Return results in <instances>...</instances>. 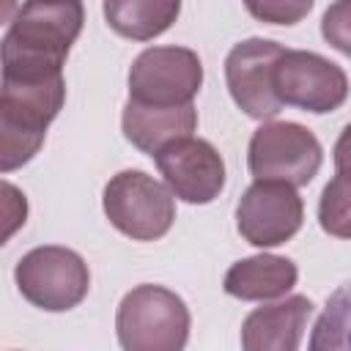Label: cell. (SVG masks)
<instances>
[{"mask_svg":"<svg viewBox=\"0 0 351 351\" xmlns=\"http://www.w3.org/2000/svg\"><path fill=\"white\" fill-rule=\"evenodd\" d=\"M104 22L129 41H151L173 27L181 0H104Z\"/></svg>","mask_w":351,"mask_h":351,"instance_id":"9a60e30c","label":"cell"},{"mask_svg":"<svg viewBox=\"0 0 351 351\" xmlns=\"http://www.w3.org/2000/svg\"><path fill=\"white\" fill-rule=\"evenodd\" d=\"M66 101L63 74L5 77L0 88V170L11 173L27 165L44 145L47 126Z\"/></svg>","mask_w":351,"mask_h":351,"instance_id":"7a4b0ae2","label":"cell"},{"mask_svg":"<svg viewBox=\"0 0 351 351\" xmlns=\"http://www.w3.org/2000/svg\"><path fill=\"white\" fill-rule=\"evenodd\" d=\"M19 293L38 310L66 313L77 307L90 288V271L80 252L44 244L25 252L14 269Z\"/></svg>","mask_w":351,"mask_h":351,"instance_id":"8992f818","label":"cell"},{"mask_svg":"<svg viewBox=\"0 0 351 351\" xmlns=\"http://www.w3.org/2000/svg\"><path fill=\"white\" fill-rule=\"evenodd\" d=\"M307 346L313 351H351V280L326 299Z\"/></svg>","mask_w":351,"mask_h":351,"instance_id":"2e32d148","label":"cell"},{"mask_svg":"<svg viewBox=\"0 0 351 351\" xmlns=\"http://www.w3.org/2000/svg\"><path fill=\"white\" fill-rule=\"evenodd\" d=\"M315 0H244L252 19L263 25H296L313 11Z\"/></svg>","mask_w":351,"mask_h":351,"instance_id":"ac0fdd59","label":"cell"},{"mask_svg":"<svg viewBox=\"0 0 351 351\" xmlns=\"http://www.w3.org/2000/svg\"><path fill=\"white\" fill-rule=\"evenodd\" d=\"M313 302L307 296H288L274 304L255 307L241 324L244 351H296L302 346Z\"/></svg>","mask_w":351,"mask_h":351,"instance_id":"7c38bea8","label":"cell"},{"mask_svg":"<svg viewBox=\"0 0 351 351\" xmlns=\"http://www.w3.org/2000/svg\"><path fill=\"white\" fill-rule=\"evenodd\" d=\"M324 162L318 137L296 121L261 123L247 148V167L255 181H285L291 186H307Z\"/></svg>","mask_w":351,"mask_h":351,"instance_id":"5b68a950","label":"cell"},{"mask_svg":"<svg viewBox=\"0 0 351 351\" xmlns=\"http://www.w3.org/2000/svg\"><path fill=\"white\" fill-rule=\"evenodd\" d=\"M200 85L203 63L189 47H148L129 69V99L140 104H192Z\"/></svg>","mask_w":351,"mask_h":351,"instance_id":"52a82bcc","label":"cell"},{"mask_svg":"<svg viewBox=\"0 0 351 351\" xmlns=\"http://www.w3.org/2000/svg\"><path fill=\"white\" fill-rule=\"evenodd\" d=\"M299 280V269L291 258L282 255H252L236 261L225 271V293L241 299V302H269L277 296H285Z\"/></svg>","mask_w":351,"mask_h":351,"instance_id":"5bb4252c","label":"cell"},{"mask_svg":"<svg viewBox=\"0 0 351 351\" xmlns=\"http://www.w3.org/2000/svg\"><path fill=\"white\" fill-rule=\"evenodd\" d=\"M285 52L269 38H244L225 58V82L239 110L255 121H271L282 101L274 90V66Z\"/></svg>","mask_w":351,"mask_h":351,"instance_id":"30bf717a","label":"cell"},{"mask_svg":"<svg viewBox=\"0 0 351 351\" xmlns=\"http://www.w3.org/2000/svg\"><path fill=\"white\" fill-rule=\"evenodd\" d=\"M82 0H25L3 36V74H63V63L82 33Z\"/></svg>","mask_w":351,"mask_h":351,"instance_id":"6da1fadb","label":"cell"},{"mask_svg":"<svg viewBox=\"0 0 351 351\" xmlns=\"http://www.w3.org/2000/svg\"><path fill=\"white\" fill-rule=\"evenodd\" d=\"M189 307L165 285L132 288L115 313V335L126 351H181L189 340Z\"/></svg>","mask_w":351,"mask_h":351,"instance_id":"3957f363","label":"cell"},{"mask_svg":"<svg viewBox=\"0 0 351 351\" xmlns=\"http://www.w3.org/2000/svg\"><path fill=\"white\" fill-rule=\"evenodd\" d=\"M304 219V203L296 186L285 181H255L236 206V228L252 247H280L293 239Z\"/></svg>","mask_w":351,"mask_h":351,"instance_id":"9c48e42d","label":"cell"},{"mask_svg":"<svg viewBox=\"0 0 351 351\" xmlns=\"http://www.w3.org/2000/svg\"><path fill=\"white\" fill-rule=\"evenodd\" d=\"M110 225L132 241H156L176 222V195L143 170H121L101 195Z\"/></svg>","mask_w":351,"mask_h":351,"instance_id":"277c9868","label":"cell"},{"mask_svg":"<svg viewBox=\"0 0 351 351\" xmlns=\"http://www.w3.org/2000/svg\"><path fill=\"white\" fill-rule=\"evenodd\" d=\"M318 222L335 239H351V178L335 176L318 200Z\"/></svg>","mask_w":351,"mask_h":351,"instance_id":"e0dca14e","label":"cell"},{"mask_svg":"<svg viewBox=\"0 0 351 351\" xmlns=\"http://www.w3.org/2000/svg\"><path fill=\"white\" fill-rule=\"evenodd\" d=\"M321 36L329 47L351 58V0H335L321 16Z\"/></svg>","mask_w":351,"mask_h":351,"instance_id":"d6986e66","label":"cell"},{"mask_svg":"<svg viewBox=\"0 0 351 351\" xmlns=\"http://www.w3.org/2000/svg\"><path fill=\"white\" fill-rule=\"evenodd\" d=\"M154 162L170 192L192 206H206L225 186V159L200 137H181L154 154Z\"/></svg>","mask_w":351,"mask_h":351,"instance_id":"8fae6325","label":"cell"},{"mask_svg":"<svg viewBox=\"0 0 351 351\" xmlns=\"http://www.w3.org/2000/svg\"><path fill=\"white\" fill-rule=\"evenodd\" d=\"M332 154H335V170L340 176H348L351 178V123L343 126V132H340Z\"/></svg>","mask_w":351,"mask_h":351,"instance_id":"ffe728a7","label":"cell"},{"mask_svg":"<svg viewBox=\"0 0 351 351\" xmlns=\"http://www.w3.org/2000/svg\"><path fill=\"white\" fill-rule=\"evenodd\" d=\"M274 90L282 104L324 115L348 99V77L318 52L285 49L274 66Z\"/></svg>","mask_w":351,"mask_h":351,"instance_id":"ba28073f","label":"cell"},{"mask_svg":"<svg viewBox=\"0 0 351 351\" xmlns=\"http://www.w3.org/2000/svg\"><path fill=\"white\" fill-rule=\"evenodd\" d=\"M121 129H123V137L137 151L154 156L173 140L189 137L197 129V110L195 104L156 107V104H140L129 99L123 104Z\"/></svg>","mask_w":351,"mask_h":351,"instance_id":"4fadbf2b","label":"cell"}]
</instances>
